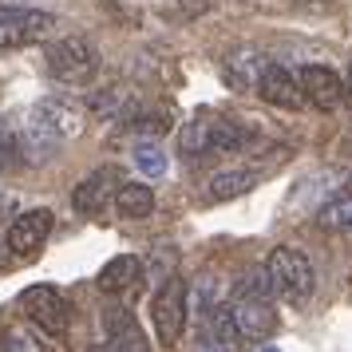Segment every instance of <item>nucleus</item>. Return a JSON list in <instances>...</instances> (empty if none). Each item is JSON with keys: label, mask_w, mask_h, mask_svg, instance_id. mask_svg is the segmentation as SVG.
<instances>
[{"label": "nucleus", "mask_w": 352, "mask_h": 352, "mask_svg": "<svg viewBox=\"0 0 352 352\" xmlns=\"http://www.w3.org/2000/svg\"><path fill=\"white\" fill-rule=\"evenodd\" d=\"M317 222L324 226V230H352V194H340L329 206H320Z\"/></svg>", "instance_id": "obj_19"}, {"label": "nucleus", "mask_w": 352, "mask_h": 352, "mask_svg": "<svg viewBox=\"0 0 352 352\" xmlns=\"http://www.w3.org/2000/svg\"><path fill=\"white\" fill-rule=\"evenodd\" d=\"M115 214L127 218V222H143L155 214V186L146 182H123L115 194Z\"/></svg>", "instance_id": "obj_17"}, {"label": "nucleus", "mask_w": 352, "mask_h": 352, "mask_svg": "<svg viewBox=\"0 0 352 352\" xmlns=\"http://www.w3.org/2000/svg\"><path fill=\"white\" fill-rule=\"evenodd\" d=\"M139 277H143V261L135 254H119L96 273V285H99V293L119 297V293H131V289L139 285Z\"/></svg>", "instance_id": "obj_13"}, {"label": "nucleus", "mask_w": 352, "mask_h": 352, "mask_svg": "<svg viewBox=\"0 0 352 352\" xmlns=\"http://www.w3.org/2000/svg\"><path fill=\"white\" fill-rule=\"evenodd\" d=\"M297 80H301L305 103H313L317 111H336L349 99V83L340 80V72H333L324 64H305L297 72Z\"/></svg>", "instance_id": "obj_9"}, {"label": "nucleus", "mask_w": 352, "mask_h": 352, "mask_svg": "<svg viewBox=\"0 0 352 352\" xmlns=\"http://www.w3.org/2000/svg\"><path fill=\"white\" fill-rule=\"evenodd\" d=\"M44 64H48L52 80L67 83V87H87L99 76V48L87 36H52L44 48Z\"/></svg>", "instance_id": "obj_2"}, {"label": "nucleus", "mask_w": 352, "mask_h": 352, "mask_svg": "<svg viewBox=\"0 0 352 352\" xmlns=\"http://www.w3.org/2000/svg\"><path fill=\"white\" fill-rule=\"evenodd\" d=\"M186 320H190V289H186V281L175 273V277H166V281L155 289V297H151L155 340H159L162 349H178Z\"/></svg>", "instance_id": "obj_4"}, {"label": "nucleus", "mask_w": 352, "mask_h": 352, "mask_svg": "<svg viewBox=\"0 0 352 352\" xmlns=\"http://www.w3.org/2000/svg\"><path fill=\"white\" fill-rule=\"evenodd\" d=\"M254 186H257V170H218V175H210L202 202L206 206H222V202H234L241 194H250Z\"/></svg>", "instance_id": "obj_15"}, {"label": "nucleus", "mask_w": 352, "mask_h": 352, "mask_svg": "<svg viewBox=\"0 0 352 352\" xmlns=\"http://www.w3.org/2000/svg\"><path fill=\"white\" fill-rule=\"evenodd\" d=\"M265 273H270V281H273V293L285 305H297V309H301V305H309L313 293H317V270H313V261H309L301 250H293V245L270 250Z\"/></svg>", "instance_id": "obj_3"}, {"label": "nucleus", "mask_w": 352, "mask_h": 352, "mask_svg": "<svg viewBox=\"0 0 352 352\" xmlns=\"http://www.w3.org/2000/svg\"><path fill=\"white\" fill-rule=\"evenodd\" d=\"M91 352H119V349H115L111 340H103V344H96V349H91Z\"/></svg>", "instance_id": "obj_23"}, {"label": "nucleus", "mask_w": 352, "mask_h": 352, "mask_svg": "<svg viewBox=\"0 0 352 352\" xmlns=\"http://www.w3.org/2000/svg\"><path fill=\"white\" fill-rule=\"evenodd\" d=\"M83 123H87V115H83L80 103H72L64 96L40 99L32 111H28L24 127H20V155H24V162H32V166L48 162L64 139H76L80 135Z\"/></svg>", "instance_id": "obj_1"}, {"label": "nucleus", "mask_w": 352, "mask_h": 352, "mask_svg": "<svg viewBox=\"0 0 352 352\" xmlns=\"http://www.w3.org/2000/svg\"><path fill=\"white\" fill-rule=\"evenodd\" d=\"M135 166L143 170V178H162L166 175V155L155 143H143L135 146Z\"/></svg>", "instance_id": "obj_21"}, {"label": "nucleus", "mask_w": 352, "mask_h": 352, "mask_svg": "<svg viewBox=\"0 0 352 352\" xmlns=\"http://www.w3.org/2000/svg\"><path fill=\"white\" fill-rule=\"evenodd\" d=\"M48 234H52V214L48 210H24L16 222L8 226V250L20 254V257H28L48 241Z\"/></svg>", "instance_id": "obj_12"}, {"label": "nucleus", "mask_w": 352, "mask_h": 352, "mask_svg": "<svg viewBox=\"0 0 352 352\" xmlns=\"http://www.w3.org/2000/svg\"><path fill=\"white\" fill-rule=\"evenodd\" d=\"M119 186H123L119 166H96L91 175H83L80 182H76V190H72V210L83 214V218H96V214L115 206Z\"/></svg>", "instance_id": "obj_8"}, {"label": "nucleus", "mask_w": 352, "mask_h": 352, "mask_svg": "<svg viewBox=\"0 0 352 352\" xmlns=\"http://www.w3.org/2000/svg\"><path fill=\"white\" fill-rule=\"evenodd\" d=\"M194 352H238V349H230L226 340H218V336L210 333L206 324H198V336H194Z\"/></svg>", "instance_id": "obj_22"}, {"label": "nucleus", "mask_w": 352, "mask_h": 352, "mask_svg": "<svg viewBox=\"0 0 352 352\" xmlns=\"http://www.w3.org/2000/svg\"><path fill=\"white\" fill-rule=\"evenodd\" d=\"M20 309H24L28 324H36L40 333H48V336H64L67 324H72V305H67V297L56 285L24 289L20 293Z\"/></svg>", "instance_id": "obj_6"}, {"label": "nucleus", "mask_w": 352, "mask_h": 352, "mask_svg": "<svg viewBox=\"0 0 352 352\" xmlns=\"http://www.w3.org/2000/svg\"><path fill=\"white\" fill-rule=\"evenodd\" d=\"M178 155L186 162H198V159L214 155V115H194L190 123H182V131H178Z\"/></svg>", "instance_id": "obj_16"}, {"label": "nucleus", "mask_w": 352, "mask_h": 352, "mask_svg": "<svg viewBox=\"0 0 352 352\" xmlns=\"http://www.w3.org/2000/svg\"><path fill=\"white\" fill-rule=\"evenodd\" d=\"M230 313H234V324L238 333L245 336V344H261L277 333V309H273L270 297H254V293H230Z\"/></svg>", "instance_id": "obj_7"}, {"label": "nucleus", "mask_w": 352, "mask_h": 352, "mask_svg": "<svg viewBox=\"0 0 352 352\" xmlns=\"http://www.w3.org/2000/svg\"><path fill=\"white\" fill-rule=\"evenodd\" d=\"M99 329H103V340H111L119 352H151L146 344V333L139 329V320L127 305H103L99 309Z\"/></svg>", "instance_id": "obj_10"}, {"label": "nucleus", "mask_w": 352, "mask_h": 352, "mask_svg": "<svg viewBox=\"0 0 352 352\" xmlns=\"http://www.w3.org/2000/svg\"><path fill=\"white\" fill-rule=\"evenodd\" d=\"M0 352H44V340H40V329H24V324H12L4 340H0Z\"/></svg>", "instance_id": "obj_18"}, {"label": "nucleus", "mask_w": 352, "mask_h": 352, "mask_svg": "<svg viewBox=\"0 0 352 352\" xmlns=\"http://www.w3.org/2000/svg\"><path fill=\"white\" fill-rule=\"evenodd\" d=\"M56 16L40 12V8H0V56L4 52H20L32 44H48L56 36Z\"/></svg>", "instance_id": "obj_5"}, {"label": "nucleus", "mask_w": 352, "mask_h": 352, "mask_svg": "<svg viewBox=\"0 0 352 352\" xmlns=\"http://www.w3.org/2000/svg\"><path fill=\"white\" fill-rule=\"evenodd\" d=\"M24 155H20V131L12 123H0V175H8V170H16Z\"/></svg>", "instance_id": "obj_20"}, {"label": "nucleus", "mask_w": 352, "mask_h": 352, "mask_svg": "<svg viewBox=\"0 0 352 352\" xmlns=\"http://www.w3.org/2000/svg\"><path fill=\"white\" fill-rule=\"evenodd\" d=\"M261 72H265V60H261V52H254V48H238L222 60V80L230 83L234 91H257Z\"/></svg>", "instance_id": "obj_14"}, {"label": "nucleus", "mask_w": 352, "mask_h": 352, "mask_svg": "<svg viewBox=\"0 0 352 352\" xmlns=\"http://www.w3.org/2000/svg\"><path fill=\"white\" fill-rule=\"evenodd\" d=\"M265 352H277V349H265Z\"/></svg>", "instance_id": "obj_24"}, {"label": "nucleus", "mask_w": 352, "mask_h": 352, "mask_svg": "<svg viewBox=\"0 0 352 352\" xmlns=\"http://www.w3.org/2000/svg\"><path fill=\"white\" fill-rule=\"evenodd\" d=\"M257 96L273 103V107H285V111H297L305 107V91H301V80L281 64H265L261 80H257Z\"/></svg>", "instance_id": "obj_11"}]
</instances>
